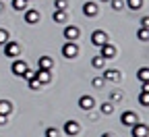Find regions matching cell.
Masks as SVG:
<instances>
[{"mask_svg": "<svg viewBox=\"0 0 149 137\" xmlns=\"http://www.w3.org/2000/svg\"><path fill=\"white\" fill-rule=\"evenodd\" d=\"M21 77H23V79H27V81H31V79H35V71H31V69L27 67V71H25Z\"/></svg>", "mask_w": 149, "mask_h": 137, "instance_id": "23", "label": "cell"}, {"mask_svg": "<svg viewBox=\"0 0 149 137\" xmlns=\"http://www.w3.org/2000/svg\"><path fill=\"white\" fill-rule=\"evenodd\" d=\"M93 106H95V100H93L91 96H81V98H79V108H81V110H87V112H89Z\"/></svg>", "mask_w": 149, "mask_h": 137, "instance_id": "5", "label": "cell"}, {"mask_svg": "<svg viewBox=\"0 0 149 137\" xmlns=\"http://www.w3.org/2000/svg\"><path fill=\"white\" fill-rule=\"evenodd\" d=\"M13 8L15 11H25L27 8V0H13Z\"/></svg>", "mask_w": 149, "mask_h": 137, "instance_id": "19", "label": "cell"}, {"mask_svg": "<svg viewBox=\"0 0 149 137\" xmlns=\"http://www.w3.org/2000/svg\"><path fill=\"white\" fill-rule=\"evenodd\" d=\"M100 2H110V0H100Z\"/></svg>", "mask_w": 149, "mask_h": 137, "instance_id": "36", "label": "cell"}, {"mask_svg": "<svg viewBox=\"0 0 149 137\" xmlns=\"http://www.w3.org/2000/svg\"><path fill=\"white\" fill-rule=\"evenodd\" d=\"M79 131H81V127H79L77 121H66V123H64V133H66V135H77Z\"/></svg>", "mask_w": 149, "mask_h": 137, "instance_id": "10", "label": "cell"}, {"mask_svg": "<svg viewBox=\"0 0 149 137\" xmlns=\"http://www.w3.org/2000/svg\"><path fill=\"white\" fill-rule=\"evenodd\" d=\"M35 79L40 81L42 85H44V83H50V81H52V73H50L48 69H40V71H35Z\"/></svg>", "mask_w": 149, "mask_h": 137, "instance_id": "6", "label": "cell"}, {"mask_svg": "<svg viewBox=\"0 0 149 137\" xmlns=\"http://www.w3.org/2000/svg\"><path fill=\"white\" fill-rule=\"evenodd\" d=\"M83 13H85L87 17H95V15H97V4H95V2H85V4H83Z\"/></svg>", "mask_w": 149, "mask_h": 137, "instance_id": "12", "label": "cell"}, {"mask_svg": "<svg viewBox=\"0 0 149 137\" xmlns=\"http://www.w3.org/2000/svg\"><path fill=\"white\" fill-rule=\"evenodd\" d=\"M52 19H54L56 23H64V21H66V13H64V11H58V8H54Z\"/></svg>", "mask_w": 149, "mask_h": 137, "instance_id": "17", "label": "cell"}, {"mask_svg": "<svg viewBox=\"0 0 149 137\" xmlns=\"http://www.w3.org/2000/svg\"><path fill=\"white\" fill-rule=\"evenodd\" d=\"M139 79H141V81H147V79H149V69H147V67H143V69L139 71Z\"/></svg>", "mask_w": 149, "mask_h": 137, "instance_id": "25", "label": "cell"}, {"mask_svg": "<svg viewBox=\"0 0 149 137\" xmlns=\"http://www.w3.org/2000/svg\"><path fill=\"white\" fill-rule=\"evenodd\" d=\"M126 4H128V8L137 11V8H141V6H143V0H126Z\"/></svg>", "mask_w": 149, "mask_h": 137, "instance_id": "20", "label": "cell"}, {"mask_svg": "<svg viewBox=\"0 0 149 137\" xmlns=\"http://www.w3.org/2000/svg\"><path fill=\"white\" fill-rule=\"evenodd\" d=\"M8 125V119H6V114H0V127H4Z\"/></svg>", "mask_w": 149, "mask_h": 137, "instance_id": "33", "label": "cell"}, {"mask_svg": "<svg viewBox=\"0 0 149 137\" xmlns=\"http://www.w3.org/2000/svg\"><path fill=\"white\" fill-rule=\"evenodd\" d=\"M141 104L149 106V91H141Z\"/></svg>", "mask_w": 149, "mask_h": 137, "instance_id": "29", "label": "cell"}, {"mask_svg": "<svg viewBox=\"0 0 149 137\" xmlns=\"http://www.w3.org/2000/svg\"><path fill=\"white\" fill-rule=\"evenodd\" d=\"M25 21H27V23H37V21H40V13L33 11V8L25 11Z\"/></svg>", "mask_w": 149, "mask_h": 137, "instance_id": "14", "label": "cell"}, {"mask_svg": "<svg viewBox=\"0 0 149 137\" xmlns=\"http://www.w3.org/2000/svg\"><path fill=\"white\" fill-rule=\"evenodd\" d=\"M0 11H2V4H0Z\"/></svg>", "mask_w": 149, "mask_h": 137, "instance_id": "37", "label": "cell"}, {"mask_svg": "<svg viewBox=\"0 0 149 137\" xmlns=\"http://www.w3.org/2000/svg\"><path fill=\"white\" fill-rule=\"evenodd\" d=\"M130 135L133 137H147V125L135 123L133 127H130Z\"/></svg>", "mask_w": 149, "mask_h": 137, "instance_id": "8", "label": "cell"}, {"mask_svg": "<svg viewBox=\"0 0 149 137\" xmlns=\"http://www.w3.org/2000/svg\"><path fill=\"white\" fill-rule=\"evenodd\" d=\"M54 8H58V11H66V0H56V2H54Z\"/></svg>", "mask_w": 149, "mask_h": 137, "instance_id": "28", "label": "cell"}, {"mask_svg": "<svg viewBox=\"0 0 149 137\" xmlns=\"http://www.w3.org/2000/svg\"><path fill=\"white\" fill-rule=\"evenodd\" d=\"M100 110H102V112H104V114H112V112H114V106H112V104H110V102H104V104H102V108H100Z\"/></svg>", "mask_w": 149, "mask_h": 137, "instance_id": "22", "label": "cell"}, {"mask_svg": "<svg viewBox=\"0 0 149 137\" xmlns=\"http://www.w3.org/2000/svg\"><path fill=\"white\" fill-rule=\"evenodd\" d=\"M147 25H149V19L143 17V19H141V27H147Z\"/></svg>", "mask_w": 149, "mask_h": 137, "instance_id": "34", "label": "cell"}, {"mask_svg": "<svg viewBox=\"0 0 149 137\" xmlns=\"http://www.w3.org/2000/svg\"><path fill=\"white\" fill-rule=\"evenodd\" d=\"M106 42H108V33H106V31L95 29V31L91 33V44H93V46H97V48H100V46L106 44Z\"/></svg>", "mask_w": 149, "mask_h": 137, "instance_id": "1", "label": "cell"}, {"mask_svg": "<svg viewBox=\"0 0 149 137\" xmlns=\"http://www.w3.org/2000/svg\"><path fill=\"white\" fill-rule=\"evenodd\" d=\"M79 54V48H77V44L74 42H66L64 46H62V56L64 58H74Z\"/></svg>", "mask_w": 149, "mask_h": 137, "instance_id": "2", "label": "cell"}, {"mask_svg": "<svg viewBox=\"0 0 149 137\" xmlns=\"http://www.w3.org/2000/svg\"><path fill=\"white\" fill-rule=\"evenodd\" d=\"M104 79H106V81H118V79H120V71H116V69H108V71L104 73Z\"/></svg>", "mask_w": 149, "mask_h": 137, "instance_id": "13", "label": "cell"}, {"mask_svg": "<svg viewBox=\"0 0 149 137\" xmlns=\"http://www.w3.org/2000/svg\"><path fill=\"white\" fill-rule=\"evenodd\" d=\"M102 137H112V135H110V133H104V135H102Z\"/></svg>", "mask_w": 149, "mask_h": 137, "instance_id": "35", "label": "cell"}, {"mask_svg": "<svg viewBox=\"0 0 149 137\" xmlns=\"http://www.w3.org/2000/svg\"><path fill=\"white\" fill-rule=\"evenodd\" d=\"M40 87H42V83L37 81V79H31V81H29V89H33V91H35V89H40Z\"/></svg>", "mask_w": 149, "mask_h": 137, "instance_id": "31", "label": "cell"}, {"mask_svg": "<svg viewBox=\"0 0 149 137\" xmlns=\"http://www.w3.org/2000/svg\"><path fill=\"white\" fill-rule=\"evenodd\" d=\"M10 110H13V104L8 102V100H0V114H10Z\"/></svg>", "mask_w": 149, "mask_h": 137, "instance_id": "16", "label": "cell"}, {"mask_svg": "<svg viewBox=\"0 0 149 137\" xmlns=\"http://www.w3.org/2000/svg\"><path fill=\"white\" fill-rule=\"evenodd\" d=\"M104 63H106V58L100 56V54L91 58V67H93V69H104Z\"/></svg>", "mask_w": 149, "mask_h": 137, "instance_id": "18", "label": "cell"}, {"mask_svg": "<svg viewBox=\"0 0 149 137\" xmlns=\"http://www.w3.org/2000/svg\"><path fill=\"white\" fill-rule=\"evenodd\" d=\"M10 71H13L15 75H19V77H21V75L27 71V63H25V60H21V58H17V60L13 63V67H10Z\"/></svg>", "mask_w": 149, "mask_h": 137, "instance_id": "7", "label": "cell"}, {"mask_svg": "<svg viewBox=\"0 0 149 137\" xmlns=\"http://www.w3.org/2000/svg\"><path fill=\"white\" fill-rule=\"evenodd\" d=\"M62 33H64V40H66V42H74V40L79 37V29L74 27V25H66Z\"/></svg>", "mask_w": 149, "mask_h": 137, "instance_id": "4", "label": "cell"}, {"mask_svg": "<svg viewBox=\"0 0 149 137\" xmlns=\"http://www.w3.org/2000/svg\"><path fill=\"white\" fill-rule=\"evenodd\" d=\"M112 100H114V102H120V100H122V93H120V91H112Z\"/></svg>", "mask_w": 149, "mask_h": 137, "instance_id": "32", "label": "cell"}, {"mask_svg": "<svg viewBox=\"0 0 149 137\" xmlns=\"http://www.w3.org/2000/svg\"><path fill=\"white\" fill-rule=\"evenodd\" d=\"M135 123H137V114H135V112H124V114H122V125L133 127Z\"/></svg>", "mask_w": 149, "mask_h": 137, "instance_id": "11", "label": "cell"}, {"mask_svg": "<svg viewBox=\"0 0 149 137\" xmlns=\"http://www.w3.org/2000/svg\"><path fill=\"white\" fill-rule=\"evenodd\" d=\"M100 56H104L106 60H110V58H114V56H116V48L112 46V44H108V42H106V44H102V46H100Z\"/></svg>", "mask_w": 149, "mask_h": 137, "instance_id": "3", "label": "cell"}, {"mask_svg": "<svg viewBox=\"0 0 149 137\" xmlns=\"http://www.w3.org/2000/svg\"><path fill=\"white\" fill-rule=\"evenodd\" d=\"M60 133H58V129H56V127H48L46 129V137H58Z\"/></svg>", "mask_w": 149, "mask_h": 137, "instance_id": "27", "label": "cell"}, {"mask_svg": "<svg viewBox=\"0 0 149 137\" xmlns=\"http://www.w3.org/2000/svg\"><path fill=\"white\" fill-rule=\"evenodd\" d=\"M93 87H104V83H106V79H104V77L102 75H97V77H93Z\"/></svg>", "mask_w": 149, "mask_h": 137, "instance_id": "21", "label": "cell"}, {"mask_svg": "<svg viewBox=\"0 0 149 137\" xmlns=\"http://www.w3.org/2000/svg\"><path fill=\"white\" fill-rule=\"evenodd\" d=\"M19 52H21V46H19L17 42H6V44H4V54H6V56L13 58V56H17Z\"/></svg>", "mask_w": 149, "mask_h": 137, "instance_id": "9", "label": "cell"}, {"mask_svg": "<svg viewBox=\"0 0 149 137\" xmlns=\"http://www.w3.org/2000/svg\"><path fill=\"white\" fill-rule=\"evenodd\" d=\"M139 40L141 42H147V27H141L139 29Z\"/></svg>", "mask_w": 149, "mask_h": 137, "instance_id": "30", "label": "cell"}, {"mask_svg": "<svg viewBox=\"0 0 149 137\" xmlns=\"http://www.w3.org/2000/svg\"><path fill=\"white\" fill-rule=\"evenodd\" d=\"M8 42V31L6 29H0V46H4Z\"/></svg>", "mask_w": 149, "mask_h": 137, "instance_id": "24", "label": "cell"}, {"mask_svg": "<svg viewBox=\"0 0 149 137\" xmlns=\"http://www.w3.org/2000/svg\"><path fill=\"white\" fill-rule=\"evenodd\" d=\"M110 4H112V8H114V11H120V8L124 6V0H110Z\"/></svg>", "mask_w": 149, "mask_h": 137, "instance_id": "26", "label": "cell"}, {"mask_svg": "<svg viewBox=\"0 0 149 137\" xmlns=\"http://www.w3.org/2000/svg\"><path fill=\"white\" fill-rule=\"evenodd\" d=\"M40 69H48V71H52V69H54V58H50V56H42V58H40Z\"/></svg>", "mask_w": 149, "mask_h": 137, "instance_id": "15", "label": "cell"}]
</instances>
